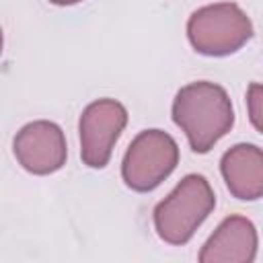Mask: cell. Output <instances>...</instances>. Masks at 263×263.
I'll use <instances>...</instances> for the list:
<instances>
[{"instance_id":"cell-1","label":"cell","mask_w":263,"mask_h":263,"mask_svg":"<svg viewBox=\"0 0 263 263\" xmlns=\"http://www.w3.org/2000/svg\"><path fill=\"white\" fill-rule=\"evenodd\" d=\"M173 121L185 132L189 146L205 154L234 125V111L228 92L208 80L183 86L173 101Z\"/></svg>"},{"instance_id":"cell-2","label":"cell","mask_w":263,"mask_h":263,"mask_svg":"<svg viewBox=\"0 0 263 263\" xmlns=\"http://www.w3.org/2000/svg\"><path fill=\"white\" fill-rule=\"evenodd\" d=\"M216 205V195L203 175H187L154 208L156 234L168 245H185L205 222Z\"/></svg>"},{"instance_id":"cell-3","label":"cell","mask_w":263,"mask_h":263,"mask_svg":"<svg viewBox=\"0 0 263 263\" xmlns=\"http://www.w3.org/2000/svg\"><path fill=\"white\" fill-rule=\"evenodd\" d=\"M187 37L197 53L222 58L238 51L253 37V23L234 2L208 4L189 16Z\"/></svg>"},{"instance_id":"cell-4","label":"cell","mask_w":263,"mask_h":263,"mask_svg":"<svg viewBox=\"0 0 263 263\" xmlns=\"http://www.w3.org/2000/svg\"><path fill=\"white\" fill-rule=\"evenodd\" d=\"M179 164V146L162 129L140 132L125 150L121 177L134 191L156 189Z\"/></svg>"},{"instance_id":"cell-5","label":"cell","mask_w":263,"mask_h":263,"mask_svg":"<svg viewBox=\"0 0 263 263\" xmlns=\"http://www.w3.org/2000/svg\"><path fill=\"white\" fill-rule=\"evenodd\" d=\"M127 123V109L115 99H99L90 103L78 121L80 156L90 168L107 166L113 146Z\"/></svg>"},{"instance_id":"cell-6","label":"cell","mask_w":263,"mask_h":263,"mask_svg":"<svg viewBox=\"0 0 263 263\" xmlns=\"http://www.w3.org/2000/svg\"><path fill=\"white\" fill-rule=\"evenodd\" d=\"M18 164L33 175H51L66 164L68 146L60 125L53 121H31L14 138L12 144Z\"/></svg>"},{"instance_id":"cell-7","label":"cell","mask_w":263,"mask_h":263,"mask_svg":"<svg viewBox=\"0 0 263 263\" xmlns=\"http://www.w3.org/2000/svg\"><path fill=\"white\" fill-rule=\"evenodd\" d=\"M257 228L245 216L224 218L199 253L201 263H251L257 257Z\"/></svg>"},{"instance_id":"cell-8","label":"cell","mask_w":263,"mask_h":263,"mask_svg":"<svg viewBox=\"0 0 263 263\" xmlns=\"http://www.w3.org/2000/svg\"><path fill=\"white\" fill-rule=\"evenodd\" d=\"M220 173L228 191L242 201L263 197V150L255 144H236L224 152Z\"/></svg>"},{"instance_id":"cell-9","label":"cell","mask_w":263,"mask_h":263,"mask_svg":"<svg viewBox=\"0 0 263 263\" xmlns=\"http://www.w3.org/2000/svg\"><path fill=\"white\" fill-rule=\"evenodd\" d=\"M247 107H249V119L257 132L263 134V84L253 82L247 90Z\"/></svg>"},{"instance_id":"cell-10","label":"cell","mask_w":263,"mask_h":263,"mask_svg":"<svg viewBox=\"0 0 263 263\" xmlns=\"http://www.w3.org/2000/svg\"><path fill=\"white\" fill-rule=\"evenodd\" d=\"M51 4H58V6H70V4H76L80 0H49Z\"/></svg>"}]
</instances>
